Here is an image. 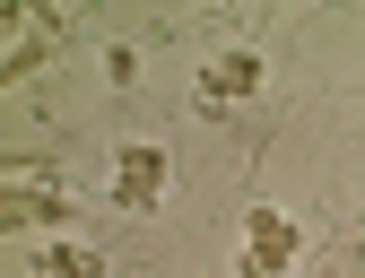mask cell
<instances>
[{
    "mask_svg": "<svg viewBox=\"0 0 365 278\" xmlns=\"http://www.w3.org/2000/svg\"><path fill=\"white\" fill-rule=\"evenodd\" d=\"M287 244H296V235H287V217H269V209H261V217H252V269L269 278V269L287 261Z\"/></svg>",
    "mask_w": 365,
    "mask_h": 278,
    "instance_id": "obj_2",
    "label": "cell"
},
{
    "mask_svg": "<svg viewBox=\"0 0 365 278\" xmlns=\"http://www.w3.org/2000/svg\"><path fill=\"white\" fill-rule=\"evenodd\" d=\"M157 182H165V157H157V148H122V200H130V209H148Z\"/></svg>",
    "mask_w": 365,
    "mask_h": 278,
    "instance_id": "obj_1",
    "label": "cell"
},
{
    "mask_svg": "<svg viewBox=\"0 0 365 278\" xmlns=\"http://www.w3.org/2000/svg\"><path fill=\"white\" fill-rule=\"evenodd\" d=\"M53 278H96V261L87 252H53Z\"/></svg>",
    "mask_w": 365,
    "mask_h": 278,
    "instance_id": "obj_4",
    "label": "cell"
},
{
    "mask_svg": "<svg viewBox=\"0 0 365 278\" xmlns=\"http://www.w3.org/2000/svg\"><path fill=\"white\" fill-rule=\"evenodd\" d=\"M244 87H252V61H217L209 70V96H244Z\"/></svg>",
    "mask_w": 365,
    "mask_h": 278,
    "instance_id": "obj_3",
    "label": "cell"
}]
</instances>
